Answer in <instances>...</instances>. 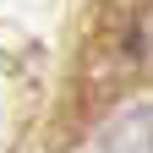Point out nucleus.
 <instances>
[{"label":"nucleus","mask_w":153,"mask_h":153,"mask_svg":"<svg viewBox=\"0 0 153 153\" xmlns=\"http://www.w3.org/2000/svg\"><path fill=\"white\" fill-rule=\"evenodd\" d=\"M99 153H153V104H137L120 120H109Z\"/></svg>","instance_id":"1"}]
</instances>
